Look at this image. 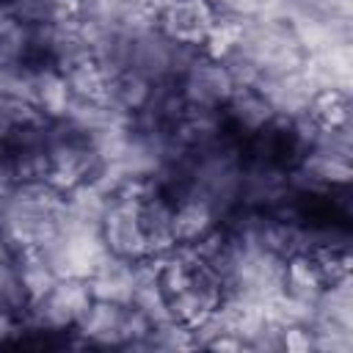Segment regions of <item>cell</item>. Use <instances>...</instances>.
Instances as JSON below:
<instances>
[{
	"mask_svg": "<svg viewBox=\"0 0 353 353\" xmlns=\"http://www.w3.org/2000/svg\"><path fill=\"white\" fill-rule=\"evenodd\" d=\"M240 185H243V168H240L237 152L232 146L207 149L190 171L188 196L207 201L212 212L221 215L240 199Z\"/></svg>",
	"mask_w": 353,
	"mask_h": 353,
	"instance_id": "6da1fadb",
	"label": "cell"
},
{
	"mask_svg": "<svg viewBox=\"0 0 353 353\" xmlns=\"http://www.w3.org/2000/svg\"><path fill=\"white\" fill-rule=\"evenodd\" d=\"M91 292H88V284L85 279H58L55 287L39 298V301H30L28 303V317L36 328H47V331H61V328H69V325H77V320L83 317V312L88 309L91 303Z\"/></svg>",
	"mask_w": 353,
	"mask_h": 353,
	"instance_id": "7a4b0ae2",
	"label": "cell"
},
{
	"mask_svg": "<svg viewBox=\"0 0 353 353\" xmlns=\"http://www.w3.org/2000/svg\"><path fill=\"white\" fill-rule=\"evenodd\" d=\"M141 201L132 196H110V204L102 218V240L108 251L124 259H143L149 256L146 234L141 229Z\"/></svg>",
	"mask_w": 353,
	"mask_h": 353,
	"instance_id": "3957f363",
	"label": "cell"
},
{
	"mask_svg": "<svg viewBox=\"0 0 353 353\" xmlns=\"http://www.w3.org/2000/svg\"><path fill=\"white\" fill-rule=\"evenodd\" d=\"M215 17L218 14L210 0H165L157 11V30L171 41L199 47Z\"/></svg>",
	"mask_w": 353,
	"mask_h": 353,
	"instance_id": "277c9868",
	"label": "cell"
},
{
	"mask_svg": "<svg viewBox=\"0 0 353 353\" xmlns=\"http://www.w3.org/2000/svg\"><path fill=\"white\" fill-rule=\"evenodd\" d=\"M251 88L259 91L270 102L276 119H281L287 124L292 119L309 113V102L317 94V88L312 85V80L303 74V69H295V72L281 74V77H262L259 74V80Z\"/></svg>",
	"mask_w": 353,
	"mask_h": 353,
	"instance_id": "5b68a950",
	"label": "cell"
},
{
	"mask_svg": "<svg viewBox=\"0 0 353 353\" xmlns=\"http://www.w3.org/2000/svg\"><path fill=\"white\" fill-rule=\"evenodd\" d=\"M234 91V83L221 61L196 58L182 74V99L193 108H218L226 105Z\"/></svg>",
	"mask_w": 353,
	"mask_h": 353,
	"instance_id": "8992f818",
	"label": "cell"
},
{
	"mask_svg": "<svg viewBox=\"0 0 353 353\" xmlns=\"http://www.w3.org/2000/svg\"><path fill=\"white\" fill-rule=\"evenodd\" d=\"M85 284H88L91 298L130 306L132 290H135V262L108 251L102 262L97 265V270L85 279Z\"/></svg>",
	"mask_w": 353,
	"mask_h": 353,
	"instance_id": "52a82bcc",
	"label": "cell"
},
{
	"mask_svg": "<svg viewBox=\"0 0 353 353\" xmlns=\"http://www.w3.org/2000/svg\"><path fill=\"white\" fill-rule=\"evenodd\" d=\"M171 50L174 41L163 36L160 30H152L146 36L132 39V52H130V69L149 83H160L171 77Z\"/></svg>",
	"mask_w": 353,
	"mask_h": 353,
	"instance_id": "ba28073f",
	"label": "cell"
},
{
	"mask_svg": "<svg viewBox=\"0 0 353 353\" xmlns=\"http://www.w3.org/2000/svg\"><path fill=\"white\" fill-rule=\"evenodd\" d=\"M124 309L121 303H110V301H91L88 309L83 312V317L77 320V334L91 342V345H102V347H119L121 345V320H124Z\"/></svg>",
	"mask_w": 353,
	"mask_h": 353,
	"instance_id": "9c48e42d",
	"label": "cell"
},
{
	"mask_svg": "<svg viewBox=\"0 0 353 353\" xmlns=\"http://www.w3.org/2000/svg\"><path fill=\"white\" fill-rule=\"evenodd\" d=\"M141 229L146 234V245H149V256H160L165 254L168 248L176 245L174 240V229H171V221H174V207L165 204L160 196H149L141 201Z\"/></svg>",
	"mask_w": 353,
	"mask_h": 353,
	"instance_id": "30bf717a",
	"label": "cell"
},
{
	"mask_svg": "<svg viewBox=\"0 0 353 353\" xmlns=\"http://www.w3.org/2000/svg\"><path fill=\"white\" fill-rule=\"evenodd\" d=\"M323 287H325V281H323L317 262L309 251H298V254H290L284 259V292L287 295L306 301V303H314Z\"/></svg>",
	"mask_w": 353,
	"mask_h": 353,
	"instance_id": "8fae6325",
	"label": "cell"
},
{
	"mask_svg": "<svg viewBox=\"0 0 353 353\" xmlns=\"http://www.w3.org/2000/svg\"><path fill=\"white\" fill-rule=\"evenodd\" d=\"M215 226V212L207 201L196 199V196H185L182 204L174 210V240L176 243H196L201 240L207 232H212Z\"/></svg>",
	"mask_w": 353,
	"mask_h": 353,
	"instance_id": "7c38bea8",
	"label": "cell"
},
{
	"mask_svg": "<svg viewBox=\"0 0 353 353\" xmlns=\"http://www.w3.org/2000/svg\"><path fill=\"white\" fill-rule=\"evenodd\" d=\"M69 85L63 72L55 69H41L36 72V85H33V105L44 119H63L66 105H69Z\"/></svg>",
	"mask_w": 353,
	"mask_h": 353,
	"instance_id": "4fadbf2b",
	"label": "cell"
},
{
	"mask_svg": "<svg viewBox=\"0 0 353 353\" xmlns=\"http://www.w3.org/2000/svg\"><path fill=\"white\" fill-rule=\"evenodd\" d=\"M226 105H229V116H232L240 127H245V130H251V132L265 130V127L276 119L270 102H268L259 91H254V88H234Z\"/></svg>",
	"mask_w": 353,
	"mask_h": 353,
	"instance_id": "5bb4252c",
	"label": "cell"
},
{
	"mask_svg": "<svg viewBox=\"0 0 353 353\" xmlns=\"http://www.w3.org/2000/svg\"><path fill=\"white\" fill-rule=\"evenodd\" d=\"M17 256H19L17 259V270H19L22 287L28 292V303L44 298L58 281V276L52 273L50 262L41 256V251H19Z\"/></svg>",
	"mask_w": 353,
	"mask_h": 353,
	"instance_id": "9a60e30c",
	"label": "cell"
},
{
	"mask_svg": "<svg viewBox=\"0 0 353 353\" xmlns=\"http://www.w3.org/2000/svg\"><path fill=\"white\" fill-rule=\"evenodd\" d=\"M63 77H66V85H69V94H72V97L108 99V85H110V80L102 74V69H99V63H97L94 58L69 66V69L63 72Z\"/></svg>",
	"mask_w": 353,
	"mask_h": 353,
	"instance_id": "2e32d148",
	"label": "cell"
},
{
	"mask_svg": "<svg viewBox=\"0 0 353 353\" xmlns=\"http://www.w3.org/2000/svg\"><path fill=\"white\" fill-rule=\"evenodd\" d=\"M301 168L309 171L325 188L328 185H347L353 179L350 160L347 157H339V154H331V152H323V149H312L301 160Z\"/></svg>",
	"mask_w": 353,
	"mask_h": 353,
	"instance_id": "e0dca14e",
	"label": "cell"
},
{
	"mask_svg": "<svg viewBox=\"0 0 353 353\" xmlns=\"http://www.w3.org/2000/svg\"><path fill=\"white\" fill-rule=\"evenodd\" d=\"M108 99L110 102H116V105H121L124 110H141V108H146L149 105V99H152V83L146 80V77H141V74H135L132 69H127V72H121L116 80H110V85H108Z\"/></svg>",
	"mask_w": 353,
	"mask_h": 353,
	"instance_id": "ac0fdd59",
	"label": "cell"
},
{
	"mask_svg": "<svg viewBox=\"0 0 353 353\" xmlns=\"http://www.w3.org/2000/svg\"><path fill=\"white\" fill-rule=\"evenodd\" d=\"M240 41V17L232 14H218L212 28L204 36V58L210 61H223Z\"/></svg>",
	"mask_w": 353,
	"mask_h": 353,
	"instance_id": "d6986e66",
	"label": "cell"
},
{
	"mask_svg": "<svg viewBox=\"0 0 353 353\" xmlns=\"http://www.w3.org/2000/svg\"><path fill=\"white\" fill-rule=\"evenodd\" d=\"M350 97H345L342 91L334 88H323L312 97L309 102V116L320 124V127H342L350 121Z\"/></svg>",
	"mask_w": 353,
	"mask_h": 353,
	"instance_id": "ffe728a7",
	"label": "cell"
},
{
	"mask_svg": "<svg viewBox=\"0 0 353 353\" xmlns=\"http://www.w3.org/2000/svg\"><path fill=\"white\" fill-rule=\"evenodd\" d=\"M149 345H152V350H196L199 347L193 328L179 320H165V323L154 325L149 334Z\"/></svg>",
	"mask_w": 353,
	"mask_h": 353,
	"instance_id": "44dd1931",
	"label": "cell"
},
{
	"mask_svg": "<svg viewBox=\"0 0 353 353\" xmlns=\"http://www.w3.org/2000/svg\"><path fill=\"white\" fill-rule=\"evenodd\" d=\"M0 309L11 312L14 317L28 309V292L22 287V279H19L14 259L0 262Z\"/></svg>",
	"mask_w": 353,
	"mask_h": 353,
	"instance_id": "7402d4cb",
	"label": "cell"
},
{
	"mask_svg": "<svg viewBox=\"0 0 353 353\" xmlns=\"http://www.w3.org/2000/svg\"><path fill=\"white\" fill-rule=\"evenodd\" d=\"M281 350H287V353H309V350H314L309 325H284L281 328Z\"/></svg>",
	"mask_w": 353,
	"mask_h": 353,
	"instance_id": "603a6c76",
	"label": "cell"
},
{
	"mask_svg": "<svg viewBox=\"0 0 353 353\" xmlns=\"http://www.w3.org/2000/svg\"><path fill=\"white\" fill-rule=\"evenodd\" d=\"M204 347H210V350H229V353H237V350H243L245 345H243L240 336H234V334H218V336L210 339Z\"/></svg>",
	"mask_w": 353,
	"mask_h": 353,
	"instance_id": "cb8c5ba5",
	"label": "cell"
},
{
	"mask_svg": "<svg viewBox=\"0 0 353 353\" xmlns=\"http://www.w3.org/2000/svg\"><path fill=\"white\" fill-rule=\"evenodd\" d=\"M14 334H17V320H14V314L0 309V342H6V339L14 336Z\"/></svg>",
	"mask_w": 353,
	"mask_h": 353,
	"instance_id": "d4e9b609",
	"label": "cell"
},
{
	"mask_svg": "<svg viewBox=\"0 0 353 353\" xmlns=\"http://www.w3.org/2000/svg\"><path fill=\"white\" fill-rule=\"evenodd\" d=\"M6 259H14V251H11V245L6 243V237L0 232V262H6Z\"/></svg>",
	"mask_w": 353,
	"mask_h": 353,
	"instance_id": "484cf974",
	"label": "cell"
}]
</instances>
